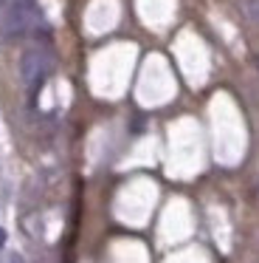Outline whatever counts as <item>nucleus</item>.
<instances>
[{"label":"nucleus","instance_id":"3","mask_svg":"<svg viewBox=\"0 0 259 263\" xmlns=\"http://www.w3.org/2000/svg\"><path fill=\"white\" fill-rule=\"evenodd\" d=\"M240 9L251 23H259V0H240Z\"/></svg>","mask_w":259,"mask_h":263},{"label":"nucleus","instance_id":"1","mask_svg":"<svg viewBox=\"0 0 259 263\" xmlns=\"http://www.w3.org/2000/svg\"><path fill=\"white\" fill-rule=\"evenodd\" d=\"M39 20V9L31 0H17L6 9L3 20H0V34L3 37H20Z\"/></svg>","mask_w":259,"mask_h":263},{"label":"nucleus","instance_id":"5","mask_svg":"<svg viewBox=\"0 0 259 263\" xmlns=\"http://www.w3.org/2000/svg\"><path fill=\"white\" fill-rule=\"evenodd\" d=\"M9 263H23V257H20V255H11V257H9Z\"/></svg>","mask_w":259,"mask_h":263},{"label":"nucleus","instance_id":"4","mask_svg":"<svg viewBox=\"0 0 259 263\" xmlns=\"http://www.w3.org/2000/svg\"><path fill=\"white\" fill-rule=\"evenodd\" d=\"M6 246V229H0V249Z\"/></svg>","mask_w":259,"mask_h":263},{"label":"nucleus","instance_id":"2","mask_svg":"<svg viewBox=\"0 0 259 263\" xmlns=\"http://www.w3.org/2000/svg\"><path fill=\"white\" fill-rule=\"evenodd\" d=\"M51 68V60L45 51H39V48H31V51H26L20 57V80L26 82L28 88L39 85L42 82V77L48 74Z\"/></svg>","mask_w":259,"mask_h":263}]
</instances>
